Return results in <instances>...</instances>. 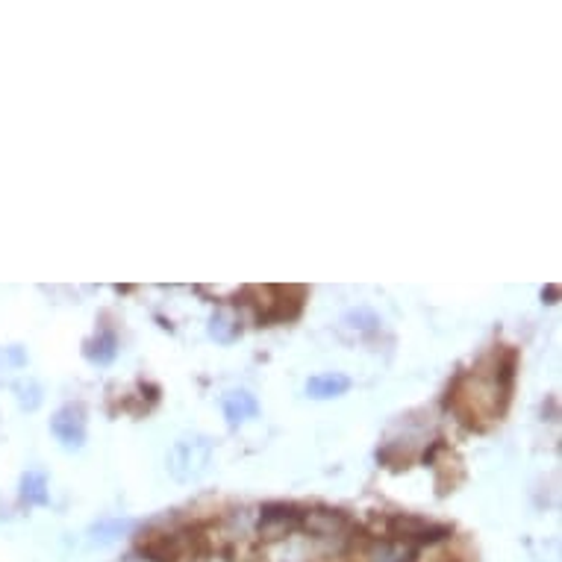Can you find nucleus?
Instances as JSON below:
<instances>
[{"label":"nucleus","mask_w":562,"mask_h":562,"mask_svg":"<svg viewBox=\"0 0 562 562\" xmlns=\"http://www.w3.org/2000/svg\"><path fill=\"white\" fill-rule=\"evenodd\" d=\"M212 444L209 436H200V433H192V436H183L171 444L168 451V474L174 477L177 483H195L209 471L212 462Z\"/></svg>","instance_id":"1"},{"label":"nucleus","mask_w":562,"mask_h":562,"mask_svg":"<svg viewBox=\"0 0 562 562\" xmlns=\"http://www.w3.org/2000/svg\"><path fill=\"white\" fill-rule=\"evenodd\" d=\"M50 433L66 451H80L86 444V409L80 404H66L53 412Z\"/></svg>","instance_id":"2"},{"label":"nucleus","mask_w":562,"mask_h":562,"mask_svg":"<svg viewBox=\"0 0 562 562\" xmlns=\"http://www.w3.org/2000/svg\"><path fill=\"white\" fill-rule=\"evenodd\" d=\"M347 389H351V377L342 374V371H321V374L306 380V395L312 400L342 398Z\"/></svg>","instance_id":"3"},{"label":"nucleus","mask_w":562,"mask_h":562,"mask_svg":"<svg viewBox=\"0 0 562 562\" xmlns=\"http://www.w3.org/2000/svg\"><path fill=\"white\" fill-rule=\"evenodd\" d=\"M301 524V513H294L292 506H265L262 510V522H259V533H265L268 539H277L292 533L294 527Z\"/></svg>","instance_id":"4"},{"label":"nucleus","mask_w":562,"mask_h":562,"mask_svg":"<svg viewBox=\"0 0 562 562\" xmlns=\"http://www.w3.org/2000/svg\"><path fill=\"white\" fill-rule=\"evenodd\" d=\"M257 416H259V400L248 389H236L224 398V418L230 427H241V424Z\"/></svg>","instance_id":"5"},{"label":"nucleus","mask_w":562,"mask_h":562,"mask_svg":"<svg viewBox=\"0 0 562 562\" xmlns=\"http://www.w3.org/2000/svg\"><path fill=\"white\" fill-rule=\"evenodd\" d=\"M416 545L400 542V539H383V542H371L365 550L368 562H412Z\"/></svg>","instance_id":"6"},{"label":"nucleus","mask_w":562,"mask_h":562,"mask_svg":"<svg viewBox=\"0 0 562 562\" xmlns=\"http://www.w3.org/2000/svg\"><path fill=\"white\" fill-rule=\"evenodd\" d=\"M142 550L154 562H180V554H183L177 539L168 533H156L154 539H147V542H142Z\"/></svg>","instance_id":"7"},{"label":"nucleus","mask_w":562,"mask_h":562,"mask_svg":"<svg viewBox=\"0 0 562 562\" xmlns=\"http://www.w3.org/2000/svg\"><path fill=\"white\" fill-rule=\"evenodd\" d=\"M83 351H86V356L92 359V363L110 365L112 359H115V354H119V338H115L110 330H103V333H98L94 338H89Z\"/></svg>","instance_id":"8"},{"label":"nucleus","mask_w":562,"mask_h":562,"mask_svg":"<svg viewBox=\"0 0 562 562\" xmlns=\"http://www.w3.org/2000/svg\"><path fill=\"white\" fill-rule=\"evenodd\" d=\"M21 497L33 506H45L50 501L45 471H27L24 477H21Z\"/></svg>","instance_id":"9"},{"label":"nucleus","mask_w":562,"mask_h":562,"mask_svg":"<svg viewBox=\"0 0 562 562\" xmlns=\"http://www.w3.org/2000/svg\"><path fill=\"white\" fill-rule=\"evenodd\" d=\"M306 527L312 530L318 536H336L338 530H345L347 522L342 513H330V510H318V513H310L306 515Z\"/></svg>","instance_id":"10"},{"label":"nucleus","mask_w":562,"mask_h":562,"mask_svg":"<svg viewBox=\"0 0 562 562\" xmlns=\"http://www.w3.org/2000/svg\"><path fill=\"white\" fill-rule=\"evenodd\" d=\"M133 527V522H127V518H110V522H98L92 530H89V542L92 545H112L115 539L127 530Z\"/></svg>","instance_id":"11"},{"label":"nucleus","mask_w":562,"mask_h":562,"mask_svg":"<svg viewBox=\"0 0 562 562\" xmlns=\"http://www.w3.org/2000/svg\"><path fill=\"white\" fill-rule=\"evenodd\" d=\"M241 333V327H239V321L233 315H227V312H215L209 318V336L215 338V342H221V345H227V342H233V338H236Z\"/></svg>","instance_id":"12"},{"label":"nucleus","mask_w":562,"mask_h":562,"mask_svg":"<svg viewBox=\"0 0 562 562\" xmlns=\"http://www.w3.org/2000/svg\"><path fill=\"white\" fill-rule=\"evenodd\" d=\"M15 395H18V407L27 412L39 409V404H41V389L36 380H21V383L15 386Z\"/></svg>","instance_id":"13"},{"label":"nucleus","mask_w":562,"mask_h":562,"mask_svg":"<svg viewBox=\"0 0 562 562\" xmlns=\"http://www.w3.org/2000/svg\"><path fill=\"white\" fill-rule=\"evenodd\" d=\"M345 324L354 327V330H359V333H371V330H377L380 327V318L371 310H356V312H351L345 318Z\"/></svg>","instance_id":"14"}]
</instances>
